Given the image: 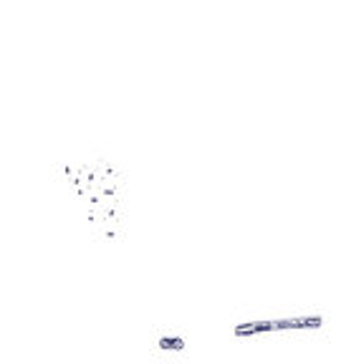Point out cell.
I'll list each match as a JSON object with an SVG mask.
<instances>
[{"mask_svg": "<svg viewBox=\"0 0 341 364\" xmlns=\"http://www.w3.org/2000/svg\"><path fill=\"white\" fill-rule=\"evenodd\" d=\"M190 341H193L190 331L180 324H154L147 336L152 357H162V359L185 357L190 352Z\"/></svg>", "mask_w": 341, "mask_h": 364, "instance_id": "obj_3", "label": "cell"}, {"mask_svg": "<svg viewBox=\"0 0 341 364\" xmlns=\"http://www.w3.org/2000/svg\"><path fill=\"white\" fill-rule=\"evenodd\" d=\"M321 326H324L321 311H261L256 316L233 321L230 334L233 339H245V336L278 334V331H313Z\"/></svg>", "mask_w": 341, "mask_h": 364, "instance_id": "obj_2", "label": "cell"}, {"mask_svg": "<svg viewBox=\"0 0 341 364\" xmlns=\"http://www.w3.org/2000/svg\"><path fill=\"white\" fill-rule=\"evenodd\" d=\"M48 175L94 243H124L129 235V172L121 162L107 154L61 157L48 165Z\"/></svg>", "mask_w": 341, "mask_h": 364, "instance_id": "obj_1", "label": "cell"}]
</instances>
